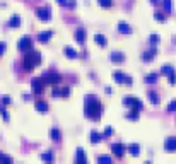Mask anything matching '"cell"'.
<instances>
[{"label": "cell", "instance_id": "cell-36", "mask_svg": "<svg viewBox=\"0 0 176 164\" xmlns=\"http://www.w3.org/2000/svg\"><path fill=\"white\" fill-rule=\"evenodd\" d=\"M98 161L99 162H111V157L109 156H98Z\"/></svg>", "mask_w": 176, "mask_h": 164}, {"label": "cell", "instance_id": "cell-9", "mask_svg": "<svg viewBox=\"0 0 176 164\" xmlns=\"http://www.w3.org/2000/svg\"><path fill=\"white\" fill-rule=\"evenodd\" d=\"M53 94L55 97L57 96H60V97H67V96H70V87H53Z\"/></svg>", "mask_w": 176, "mask_h": 164}, {"label": "cell", "instance_id": "cell-39", "mask_svg": "<svg viewBox=\"0 0 176 164\" xmlns=\"http://www.w3.org/2000/svg\"><path fill=\"white\" fill-rule=\"evenodd\" d=\"M0 162H7V164H10V162H12V157H9V156H2V157H0Z\"/></svg>", "mask_w": 176, "mask_h": 164}, {"label": "cell", "instance_id": "cell-43", "mask_svg": "<svg viewBox=\"0 0 176 164\" xmlns=\"http://www.w3.org/2000/svg\"><path fill=\"white\" fill-rule=\"evenodd\" d=\"M57 2H58V3H60V5H67V3H68V2H67V0H57Z\"/></svg>", "mask_w": 176, "mask_h": 164}, {"label": "cell", "instance_id": "cell-5", "mask_svg": "<svg viewBox=\"0 0 176 164\" xmlns=\"http://www.w3.org/2000/svg\"><path fill=\"white\" fill-rule=\"evenodd\" d=\"M113 77H115V81L118 82V84H125V86H132L133 84V79L130 77V75H127V74H123V72H115L113 74Z\"/></svg>", "mask_w": 176, "mask_h": 164}, {"label": "cell", "instance_id": "cell-42", "mask_svg": "<svg viewBox=\"0 0 176 164\" xmlns=\"http://www.w3.org/2000/svg\"><path fill=\"white\" fill-rule=\"evenodd\" d=\"M104 92H106V94H113V89H111V87H106Z\"/></svg>", "mask_w": 176, "mask_h": 164}, {"label": "cell", "instance_id": "cell-41", "mask_svg": "<svg viewBox=\"0 0 176 164\" xmlns=\"http://www.w3.org/2000/svg\"><path fill=\"white\" fill-rule=\"evenodd\" d=\"M2 101H3V104H10V103H12V99H10L9 96H3V99H2Z\"/></svg>", "mask_w": 176, "mask_h": 164}, {"label": "cell", "instance_id": "cell-20", "mask_svg": "<svg viewBox=\"0 0 176 164\" xmlns=\"http://www.w3.org/2000/svg\"><path fill=\"white\" fill-rule=\"evenodd\" d=\"M34 106H36V109H38L39 113H46L48 111V104H46L45 101H36Z\"/></svg>", "mask_w": 176, "mask_h": 164}, {"label": "cell", "instance_id": "cell-30", "mask_svg": "<svg viewBox=\"0 0 176 164\" xmlns=\"http://www.w3.org/2000/svg\"><path fill=\"white\" fill-rule=\"evenodd\" d=\"M98 3H99L101 7H104V9L113 7V0H98Z\"/></svg>", "mask_w": 176, "mask_h": 164}, {"label": "cell", "instance_id": "cell-8", "mask_svg": "<svg viewBox=\"0 0 176 164\" xmlns=\"http://www.w3.org/2000/svg\"><path fill=\"white\" fill-rule=\"evenodd\" d=\"M31 89L34 94H41L43 91H45V82H43V79H33L31 81Z\"/></svg>", "mask_w": 176, "mask_h": 164}, {"label": "cell", "instance_id": "cell-22", "mask_svg": "<svg viewBox=\"0 0 176 164\" xmlns=\"http://www.w3.org/2000/svg\"><path fill=\"white\" fill-rule=\"evenodd\" d=\"M94 41H96V45H99V46H106V45H108V39H106L103 34H96V36H94Z\"/></svg>", "mask_w": 176, "mask_h": 164}, {"label": "cell", "instance_id": "cell-45", "mask_svg": "<svg viewBox=\"0 0 176 164\" xmlns=\"http://www.w3.org/2000/svg\"><path fill=\"white\" fill-rule=\"evenodd\" d=\"M151 3H154V5H157V3H159V0H151Z\"/></svg>", "mask_w": 176, "mask_h": 164}, {"label": "cell", "instance_id": "cell-12", "mask_svg": "<svg viewBox=\"0 0 176 164\" xmlns=\"http://www.w3.org/2000/svg\"><path fill=\"white\" fill-rule=\"evenodd\" d=\"M164 149L168 152H176V137H169L164 142Z\"/></svg>", "mask_w": 176, "mask_h": 164}, {"label": "cell", "instance_id": "cell-32", "mask_svg": "<svg viewBox=\"0 0 176 164\" xmlns=\"http://www.w3.org/2000/svg\"><path fill=\"white\" fill-rule=\"evenodd\" d=\"M149 43H151L152 46H156L157 43H159V34H151V38H149Z\"/></svg>", "mask_w": 176, "mask_h": 164}, {"label": "cell", "instance_id": "cell-40", "mask_svg": "<svg viewBox=\"0 0 176 164\" xmlns=\"http://www.w3.org/2000/svg\"><path fill=\"white\" fill-rule=\"evenodd\" d=\"M5 50H7V45H5V43H0V57L5 53Z\"/></svg>", "mask_w": 176, "mask_h": 164}, {"label": "cell", "instance_id": "cell-27", "mask_svg": "<svg viewBox=\"0 0 176 164\" xmlns=\"http://www.w3.org/2000/svg\"><path fill=\"white\" fill-rule=\"evenodd\" d=\"M154 19H156L157 22H164V21H166V14H164V12H159V10H157V12L154 14Z\"/></svg>", "mask_w": 176, "mask_h": 164}, {"label": "cell", "instance_id": "cell-19", "mask_svg": "<svg viewBox=\"0 0 176 164\" xmlns=\"http://www.w3.org/2000/svg\"><path fill=\"white\" fill-rule=\"evenodd\" d=\"M118 32H122V34H130V32H132V27L128 26L127 22H120V24H118Z\"/></svg>", "mask_w": 176, "mask_h": 164}, {"label": "cell", "instance_id": "cell-15", "mask_svg": "<svg viewBox=\"0 0 176 164\" xmlns=\"http://www.w3.org/2000/svg\"><path fill=\"white\" fill-rule=\"evenodd\" d=\"M156 55H157V50H156V46H152V50H149V52H145L144 55H142V60L144 62H152Z\"/></svg>", "mask_w": 176, "mask_h": 164}, {"label": "cell", "instance_id": "cell-10", "mask_svg": "<svg viewBox=\"0 0 176 164\" xmlns=\"http://www.w3.org/2000/svg\"><path fill=\"white\" fill-rule=\"evenodd\" d=\"M111 152L116 156V157H122V156L125 154V145L120 144V142H116V144H111Z\"/></svg>", "mask_w": 176, "mask_h": 164}, {"label": "cell", "instance_id": "cell-6", "mask_svg": "<svg viewBox=\"0 0 176 164\" xmlns=\"http://www.w3.org/2000/svg\"><path fill=\"white\" fill-rule=\"evenodd\" d=\"M33 48V39L29 38V36H23V38L19 39V43H17V50L19 52H28V50Z\"/></svg>", "mask_w": 176, "mask_h": 164}, {"label": "cell", "instance_id": "cell-21", "mask_svg": "<svg viewBox=\"0 0 176 164\" xmlns=\"http://www.w3.org/2000/svg\"><path fill=\"white\" fill-rule=\"evenodd\" d=\"M21 26V17L19 16H12L9 19V27H19Z\"/></svg>", "mask_w": 176, "mask_h": 164}, {"label": "cell", "instance_id": "cell-17", "mask_svg": "<svg viewBox=\"0 0 176 164\" xmlns=\"http://www.w3.org/2000/svg\"><path fill=\"white\" fill-rule=\"evenodd\" d=\"M127 151L130 152L132 156H138V154H140V145H138V144H130L127 147Z\"/></svg>", "mask_w": 176, "mask_h": 164}, {"label": "cell", "instance_id": "cell-28", "mask_svg": "<svg viewBox=\"0 0 176 164\" xmlns=\"http://www.w3.org/2000/svg\"><path fill=\"white\" fill-rule=\"evenodd\" d=\"M163 7L166 12H171L173 10V0H163Z\"/></svg>", "mask_w": 176, "mask_h": 164}, {"label": "cell", "instance_id": "cell-38", "mask_svg": "<svg viewBox=\"0 0 176 164\" xmlns=\"http://www.w3.org/2000/svg\"><path fill=\"white\" fill-rule=\"evenodd\" d=\"M113 133H115V130H113L111 127H106L104 128V137H111Z\"/></svg>", "mask_w": 176, "mask_h": 164}, {"label": "cell", "instance_id": "cell-46", "mask_svg": "<svg viewBox=\"0 0 176 164\" xmlns=\"http://www.w3.org/2000/svg\"><path fill=\"white\" fill-rule=\"evenodd\" d=\"M0 157H2V152H0Z\"/></svg>", "mask_w": 176, "mask_h": 164}, {"label": "cell", "instance_id": "cell-4", "mask_svg": "<svg viewBox=\"0 0 176 164\" xmlns=\"http://www.w3.org/2000/svg\"><path fill=\"white\" fill-rule=\"evenodd\" d=\"M123 104L128 108H132V109H144V103H142L140 99H137V97H133V96H128V97H123Z\"/></svg>", "mask_w": 176, "mask_h": 164}, {"label": "cell", "instance_id": "cell-25", "mask_svg": "<svg viewBox=\"0 0 176 164\" xmlns=\"http://www.w3.org/2000/svg\"><path fill=\"white\" fill-rule=\"evenodd\" d=\"M63 53L67 55L68 58H77V52L74 48H70V46H65V50H63Z\"/></svg>", "mask_w": 176, "mask_h": 164}, {"label": "cell", "instance_id": "cell-29", "mask_svg": "<svg viewBox=\"0 0 176 164\" xmlns=\"http://www.w3.org/2000/svg\"><path fill=\"white\" fill-rule=\"evenodd\" d=\"M127 118L128 120H138V109H132V111H128Z\"/></svg>", "mask_w": 176, "mask_h": 164}, {"label": "cell", "instance_id": "cell-24", "mask_svg": "<svg viewBox=\"0 0 176 164\" xmlns=\"http://www.w3.org/2000/svg\"><path fill=\"white\" fill-rule=\"evenodd\" d=\"M157 79H159V74H147L145 75V82L147 84H156Z\"/></svg>", "mask_w": 176, "mask_h": 164}, {"label": "cell", "instance_id": "cell-7", "mask_svg": "<svg viewBox=\"0 0 176 164\" xmlns=\"http://www.w3.org/2000/svg\"><path fill=\"white\" fill-rule=\"evenodd\" d=\"M36 16H38V19L43 21V22H48L51 19V12H50L48 7H39V9L36 10Z\"/></svg>", "mask_w": 176, "mask_h": 164}, {"label": "cell", "instance_id": "cell-37", "mask_svg": "<svg viewBox=\"0 0 176 164\" xmlns=\"http://www.w3.org/2000/svg\"><path fill=\"white\" fill-rule=\"evenodd\" d=\"M168 111H169V113H173V111H176V101H171V103L169 104H168Z\"/></svg>", "mask_w": 176, "mask_h": 164}, {"label": "cell", "instance_id": "cell-14", "mask_svg": "<svg viewBox=\"0 0 176 164\" xmlns=\"http://www.w3.org/2000/svg\"><path fill=\"white\" fill-rule=\"evenodd\" d=\"M109 60H111L113 63H122V62H125V55L120 53V52H113L109 55Z\"/></svg>", "mask_w": 176, "mask_h": 164}, {"label": "cell", "instance_id": "cell-11", "mask_svg": "<svg viewBox=\"0 0 176 164\" xmlns=\"http://www.w3.org/2000/svg\"><path fill=\"white\" fill-rule=\"evenodd\" d=\"M75 41L77 43H79V45H84V41H86V36H87V32H86V29H84V27H79V29H77V31H75Z\"/></svg>", "mask_w": 176, "mask_h": 164}, {"label": "cell", "instance_id": "cell-16", "mask_svg": "<svg viewBox=\"0 0 176 164\" xmlns=\"http://www.w3.org/2000/svg\"><path fill=\"white\" fill-rule=\"evenodd\" d=\"M51 38H53V31H43V32H39V36H38V39L41 43H48Z\"/></svg>", "mask_w": 176, "mask_h": 164}, {"label": "cell", "instance_id": "cell-26", "mask_svg": "<svg viewBox=\"0 0 176 164\" xmlns=\"http://www.w3.org/2000/svg\"><path fill=\"white\" fill-rule=\"evenodd\" d=\"M149 101L154 104V106H157V104L161 103V99H159V96H157L156 92H149Z\"/></svg>", "mask_w": 176, "mask_h": 164}, {"label": "cell", "instance_id": "cell-3", "mask_svg": "<svg viewBox=\"0 0 176 164\" xmlns=\"http://www.w3.org/2000/svg\"><path fill=\"white\" fill-rule=\"evenodd\" d=\"M41 79H43V82L45 84H50V86H58V82L62 81V75L60 74H57V72H45V74L41 75Z\"/></svg>", "mask_w": 176, "mask_h": 164}, {"label": "cell", "instance_id": "cell-18", "mask_svg": "<svg viewBox=\"0 0 176 164\" xmlns=\"http://www.w3.org/2000/svg\"><path fill=\"white\" fill-rule=\"evenodd\" d=\"M101 140H103V135L99 132H96V130H93L91 132V144H99Z\"/></svg>", "mask_w": 176, "mask_h": 164}, {"label": "cell", "instance_id": "cell-13", "mask_svg": "<svg viewBox=\"0 0 176 164\" xmlns=\"http://www.w3.org/2000/svg\"><path fill=\"white\" fill-rule=\"evenodd\" d=\"M75 162H79V164H86L87 162V156H86V152H84V149H77V154H75Z\"/></svg>", "mask_w": 176, "mask_h": 164}, {"label": "cell", "instance_id": "cell-34", "mask_svg": "<svg viewBox=\"0 0 176 164\" xmlns=\"http://www.w3.org/2000/svg\"><path fill=\"white\" fill-rule=\"evenodd\" d=\"M41 159L46 162H51L53 161V156H51V152H46V154H41Z\"/></svg>", "mask_w": 176, "mask_h": 164}, {"label": "cell", "instance_id": "cell-1", "mask_svg": "<svg viewBox=\"0 0 176 164\" xmlns=\"http://www.w3.org/2000/svg\"><path fill=\"white\" fill-rule=\"evenodd\" d=\"M101 113H103L101 101L96 96H86V99H84V115L93 122H98L101 118Z\"/></svg>", "mask_w": 176, "mask_h": 164}, {"label": "cell", "instance_id": "cell-44", "mask_svg": "<svg viewBox=\"0 0 176 164\" xmlns=\"http://www.w3.org/2000/svg\"><path fill=\"white\" fill-rule=\"evenodd\" d=\"M23 99H24V101H28V99H31V96H29V94H24Z\"/></svg>", "mask_w": 176, "mask_h": 164}, {"label": "cell", "instance_id": "cell-35", "mask_svg": "<svg viewBox=\"0 0 176 164\" xmlns=\"http://www.w3.org/2000/svg\"><path fill=\"white\" fill-rule=\"evenodd\" d=\"M168 79H169V84H171V86H174V84H176V70L171 72V74L168 75Z\"/></svg>", "mask_w": 176, "mask_h": 164}, {"label": "cell", "instance_id": "cell-2", "mask_svg": "<svg viewBox=\"0 0 176 164\" xmlns=\"http://www.w3.org/2000/svg\"><path fill=\"white\" fill-rule=\"evenodd\" d=\"M39 63H41V53L34 52V50H28L24 55V70L31 72V70H34V67Z\"/></svg>", "mask_w": 176, "mask_h": 164}, {"label": "cell", "instance_id": "cell-31", "mask_svg": "<svg viewBox=\"0 0 176 164\" xmlns=\"http://www.w3.org/2000/svg\"><path fill=\"white\" fill-rule=\"evenodd\" d=\"M173 70H174V68L171 67V65H164V67L161 68V74H163V75H169Z\"/></svg>", "mask_w": 176, "mask_h": 164}, {"label": "cell", "instance_id": "cell-23", "mask_svg": "<svg viewBox=\"0 0 176 164\" xmlns=\"http://www.w3.org/2000/svg\"><path fill=\"white\" fill-rule=\"evenodd\" d=\"M50 137H51V140L58 142V140L62 138V133H60V130H58V128H51V132H50Z\"/></svg>", "mask_w": 176, "mask_h": 164}, {"label": "cell", "instance_id": "cell-33", "mask_svg": "<svg viewBox=\"0 0 176 164\" xmlns=\"http://www.w3.org/2000/svg\"><path fill=\"white\" fill-rule=\"evenodd\" d=\"M0 116H2V118L3 120H5V122H9V120H10V116H9V113H7V109L5 108H0Z\"/></svg>", "mask_w": 176, "mask_h": 164}]
</instances>
